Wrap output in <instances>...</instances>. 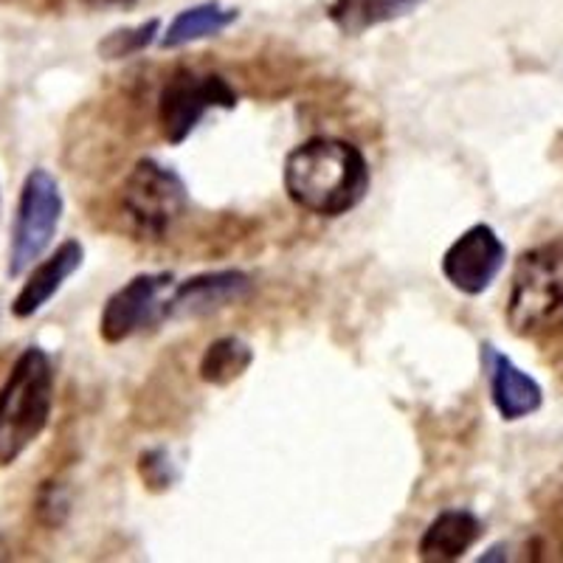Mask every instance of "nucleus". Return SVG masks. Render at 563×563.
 <instances>
[{
	"mask_svg": "<svg viewBox=\"0 0 563 563\" xmlns=\"http://www.w3.org/2000/svg\"><path fill=\"white\" fill-rule=\"evenodd\" d=\"M285 192L299 209L319 218H341L369 192V161L344 139L319 135L294 147L282 167Z\"/></svg>",
	"mask_w": 563,
	"mask_h": 563,
	"instance_id": "1",
	"label": "nucleus"
},
{
	"mask_svg": "<svg viewBox=\"0 0 563 563\" xmlns=\"http://www.w3.org/2000/svg\"><path fill=\"white\" fill-rule=\"evenodd\" d=\"M57 372L43 346H26L0 386V467H9L48 429Z\"/></svg>",
	"mask_w": 563,
	"mask_h": 563,
	"instance_id": "2",
	"label": "nucleus"
},
{
	"mask_svg": "<svg viewBox=\"0 0 563 563\" xmlns=\"http://www.w3.org/2000/svg\"><path fill=\"white\" fill-rule=\"evenodd\" d=\"M505 316L525 339L563 330V243L536 245L519 256Z\"/></svg>",
	"mask_w": 563,
	"mask_h": 563,
	"instance_id": "3",
	"label": "nucleus"
},
{
	"mask_svg": "<svg viewBox=\"0 0 563 563\" xmlns=\"http://www.w3.org/2000/svg\"><path fill=\"white\" fill-rule=\"evenodd\" d=\"M65 200L57 178L48 169L37 167L23 178L14 209L12 243H9V279L26 276L52 249L63 220Z\"/></svg>",
	"mask_w": 563,
	"mask_h": 563,
	"instance_id": "4",
	"label": "nucleus"
},
{
	"mask_svg": "<svg viewBox=\"0 0 563 563\" xmlns=\"http://www.w3.org/2000/svg\"><path fill=\"white\" fill-rule=\"evenodd\" d=\"M122 211L135 238L161 240L189 211V189L173 167L141 158L124 178Z\"/></svg>",
	"mask_w": 563,
	"mask_h": 563,
	"instance_id": "5",
	"label": "nucleus"
},
{
	"mask_svg": "<svg viewBox=\"0 0 563 563\" xmlns=\"http://www.w3.org/2000/svg\"><path fill=\"white\" fill-rule=\"evenodd\" d=\"M240 97L220 74L178 68L158 97V124L164 139L178 147L198 130L209 110H234Z\"/></svg>",
	"mask_w": 563,
	"mask_h": 563,
	"instance_id": "6",
	"label": "nucleus"
},
{
	"mask_svg": "<svg viewBox=\"0 0 563 563\" xmlns=\"http://www.w3.org/2000/svg\"><path fill=\"white\" fill-rule=\"evenodd\" d=\"M507 263V245L487 223H476L445 249L442 276L454 290L465 296H479L499 279Z\"/></svg>",
	"mask_w": 563,
	"mask_h": 563,
	"instance_id": "7",
	"label": "nucleus"
},
{
	"mask_svg": "<svg viewBox=\"0 0 563 563\" xmlns=\"http://www.w3.org/2000/svg\"><path fill=\"white\" fill-rule=\"evenodd\" d=\"M173 288L169 274H139L110 294L99 316V335L108 344H122L135 333L164 319V290Z\"/></svg>",
	"mask_w": 563,
	"mask_h": 563,
	"instance_id": "8",
	"label": "nucleus"
},
{
	"mask_svg": "<svg viewBox=\"0 0 563 563\" xmlns=\"http://www.w3.org/2000/svg\"><path fill=\"white\" fill-rule=\"evenodd\" d=\"M251 294V276L238 268L209 271L175 285L164 301V319H200L229 305H238Z\"/></svg>",
	"mask_w": 563,
	"mask_h": 563,
	"instance_id": "9",
	"label": "nucleus"
},
{
	"mask_svg": "<svg viewBox=\"0 0 563 563\" xmlns=\"http://www.w3.org/2000/svg\"><path fill=\"white\" fill-rule=\"evenodd\" d=\"M482 366H485L487 386H490V400L501 420H525L544 406L541 384L493 344L482 346Z\"/></svg>",
	"mask_w": 563,
	"mask_h": 563,
	"instance_id": "10",
	"label": "nucleus"
},
{
	"mask_svg": "<svg viewBox=\"0 0 563 563\" xmlns=\"http://www.w3.org/2000/svg\"><path fill=\"white\" fill-rule=\"evenodd\" d=\"M85 249L79 240H65L54 254L40 260L26 274V282L20 285L18 296L12 301L14 319H32L40 310L63 290L65 282L82 268Z\"/></svg>",
	"mask_w": 563,
	"mask_h": 563,
	"instance_id": "11",
	"label": "nucleus"
},
{
	"mask_svg": "<svg viewBox=\"0 0 563 563\" xmlns=\"http://www.w3.org/2000/svg\"><path fill=\"white\" fill-rule=\"evenodd\" d=\"M485 527L471 510H442L422 532L417 555L426 563H451L476 547Z\"/></svg>",
	"mask_w": 563,
	"mask_h": 563,
	"instance_id": "12",
	"label": "nucleus"
},
{
	"mask_svg": "<svg viewBox=\"0 0 563 563\" xmlns=\"http://www.w3.org/2000/svg\"><path fill=\"white\" fill-rule=\"evenodd\" d=\"M422 0H333L327 18L346 37H361L369 29L409 18Z\"/></svg>",
	"mask_w": 563,
	"mask_h": 563,
	"instance_id": "13",
	"label": "nucleus"
},
{
	"mask_svg": "<svg viewBox=\"0 0 563 563\" xmlns=\"http://www.w3.org/2000/svg\"><path fill=\"white\" fill-rule=\"evenodd\" d=\"M238 9H229L223 3H198V7L175 14L167 32L161 34L158 45L164 52H175V48H184L189 43L218 37L231 23H238Z\"/></svg>",
	"mask_w": 563,
	"mask_h": 563,
	"instance_id": "14",
	"label": "nucleus"
},
{
	"mask_svg": "<svg viewBox=\"0 0 563 563\" xmlns=\"http://www.w3.org/2000/svg\"><path fill=\"white\" fill-rule=\"evenodd\" d=\"M254 364V350L238 335H223V339L211 341L206 346L203 358H200V380L209 386H229L240 380Z\"/></svg>",
	"mask_w": 563,
	"mask_h": 563,
	"instance_id": "15",
	"label": "nucleus"
},
{
	"mask_svg": "<svg viewBox=\"0 0 563 563\" xmlns=\"http://www.w3.org/2000/svg\"><path fill=\"white\" fill-rule=\"evenodd\" d=\"M158 34H161L158 18L144 20V23H139V26L115 29V32H110L108 37L99 43V54H102V59H128L133 57V54L147 52L155 40H161Z\"/></svg>",
	"mask_w": 563,
	"mask_h": 563,
	"instance_id": "16",
	"label": "nucleus"
},
{
	"mask_svg": "<svg viewBox=\"0 0 563 563\" xmlns=\"http://www.w3.org/2000/svg\"><path fill=\"white\" fill-rule=\"evenodd\" d=\"M139 476L147 490L164 493L180 479V471L173 462V454L158 445V449H147L139 454Z\"/></svg>",
	"mask_w": 563,
	"mask_h": 563,
	"instance_id": "17",
	"label": "nucleus"
},
{
	"mask_svg": "<svg viewBox=\"0 0 563 563\" xmlns=\"http://www.w3.org/2000/svg\"><path fill=\"white\" fill-rule=\"evenodd\" d=\"M34 507H37V519L43 521L45 527H63L65 519H68L70 499L59 482H45V485L40 487Z\"/></svg>",
	"mask_w": 563,
	"mask_h": 563,
	"instance_id": "18",
	"label": "nucleus"
},
{
	"mask_svg": "<svg viewBox=\"0 0 563 563\" xmlns=\"http://www.w3.org/2000/svg\"><path fill=\"white\" fill-rule=\"evenodd\" d=\"M82 3H88V7L93 9H130L135 7L139 0H82Z\"/></svg>",
	"mask_w": 563,
	"mask_h": 563,
	"instance_id": "19",
	"label": "nucleus"
}]
</instances>
